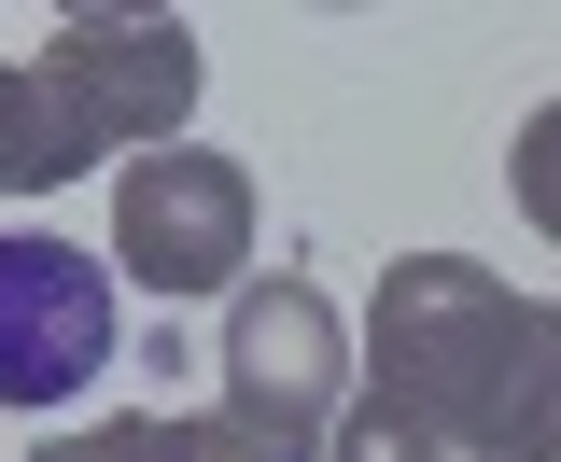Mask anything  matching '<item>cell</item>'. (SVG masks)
<instances>
[{"label": "cell", "mask_w": 561, "mask_h": 462, "mask_svg": "<svg viewBox=\"0 0 561 462\" xmlns=\"http://www.w3.org/2000/svg\"><path fill=\"white\" fill-rule=\"evenodd\" d=\"M365 393L463 462H548L561 449V309L505 294L478 253H408V266H379Z\"/></svg>", "instance_id": "1"}, {"label": "cell", "mask_w": 561, "mask_h": 462, "mask_svg": "<svg viewBox=\"0 0 561 462\" xmlns=\"http://www.w3.org/2000/svg\"><path fill=\"white\" fill-rule=\"evenodd\" d=\"M28 70L57 84V113H70L84 154H169L183 113H197V28L183 14H127V0L57 14Z\"/></svg>", "instance_id": "2"}, {"label": "cell", "mask_w": 561, "mask_h": 462, "mask_svg": "<svg viewBox=\"0 0 561 462\" xmlns=\"http://www.w3.org/2000/svg\"><path fill=\"white\" fill-rule=\"evenodd\" d=\"M113 266L154 309L239 294V266H253V169L239 154H197V140L127 154V183H113Z\"/></svg>", "instance_id": "3"}, {"label": "cell", "mask_w": 561, "mask_h": 462, "mask_svg": "<svg viewBox=\"0 0 561 462\" xmlns=\"http://www.w3.org/2000/svg\"><path fill=\"white\" fill-rule=\"evenodd\" d=\"M99 365H113V266L43 224H0V406H70Z\"/></svg>", "instance_id": "4"}, {"label": "cell", "mask_w": 561, "mask_h": 462, "mask_svg": "<svg viewBox=\"0 0 561 462\" xmlns=\"http://www.w3.org/2000/svg\"><path fill=\"white\" fill-rule=\"evenodd\" d=\"M225 393L267 406V420H309V435H337L351 420V323L337 294H309V280H239L225 294Z\"/></svg>", "instance_id": "5"}, {"label": "cell", "mask_w": 561, "mask_h": 462, "mask_svg": "<svg viewBox=\"0 0 561 462\" xmlns=\"http://www.w3.org/2000/svg\"><path fill=\"white\" fill-rule=\"evenodd\" d=\"M43 462H337V435H309V420H267V406L210 393L197 420H169V406H140V420H84V435H57Z\"/></svg>", "instance_id": "6"}, {"label": "cell", "mask_w": 561, "mask_h": 462, "mask_svg": "<svg viewBox=\"0 0 561 462\" xmlns=\"http://www.w3.org/2000/svg\"><path fill=\"white\" fill-rule=\"evenodd\" d=\"M70 169H99L84 140H70V113H57V84L28 57H0V197H57Z\"/></svg>", "instance_id": "7"}, {"label": "cell", "mask_w": 561, "mask_h": 462, "mask_svg": "<svg viewBox=\"0 0 561 462\" xmlns=\"http://www.w3.org/2000/svg\"><path fill=\"white\" fill-rule=\"evenodd\" d=\"M505 197H519V224H534V239H561V99L519 127V154H505Z\"/></svg>", "instance_id": "8"}, {"label": "cell", "mask_w": 561, "mask_h": 462, "mask_svg": "<svg viewBox=\"0 0 561 462\" xmlns=\"http://www.w3.org/2000/svg\"><path fill=\"white\" fill-rule=\"evenodd\" d=\"M337 462H463V449H435L421 420H393L379 393H351V420H337Z\"/></svg>", "instance_id": "9"}, {"label": "cell", "mask_w": 561, "mask_h": 462, "mask_svg": "<svg viewBox=\"0 0 561 462\" xmlns=\"http://www.w3.org/2000/svg\"><path fill=\"white\" fill-rule=\"evenodd\" d=\"M548 462H561V449H548Z\"/></svg>", "instance_id": "10"}]
</instances>
